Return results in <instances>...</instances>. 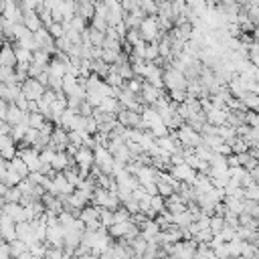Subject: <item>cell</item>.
Segmentation results:
<instances>
[{"mask_svg":"<svg viewBox=\"0 0 259 259\" xmlns=\"http://www.w3.org/2000/svg\"><path fill=\"white\" fill-rule=\"evenodd\" d=\"M164 89L166 91H172V89H186L188 87V77L184 75V71L168 65L164 67Z\"/></svg>","mask_w":259,"mask_h":259,"instance_id":"obj_1","label":"cell"},{"mask_svg":"<svg viewBox=\"0 0 259 259\" xmlns=\"http://www.w3.org/2000/svg\"><path fill=\"white\" fill-rule=\"evenodd\" d=\"M91 202L97 204V206H103V208H111V210H115L117 206H121V200H119L117 192L115 190H109L105 186H97L95 188Z\"/></svg>","mask_w":259,"mask_h":259,"instance_id":"obj_2","label":"cell"},{"mask_svg":"<svg viewBox=\"0 0 259 259\" xmlns=\"http://www.w3.org/2000/svg\"><path fill=\"white\" fill-rule=\"evenodd\" d=\"M140 32H142V38H144L146 42H158V40L162 38V34H164V30H162L160 24H158V16H156V14H148V16L142 20Z\"/></svg>","mask_w":259,"mask_h":259,"instance_id":"obj_3","label":"cell"},{"mask_svg":"<svg viewBox=\"0 0 259 259\" xmlns=\"http://www.w3.org/2000/svg\"><path fill=\"white\" fill-rule=\"evenodd\" d=\"M75 162H77V166H79L81 176H83V178L89 176L91 166L95 164V150L89 148V146H83V144H81V146L77 148V152H75Z\"/></svg>","mask_w":259,"mask_h":259,"instance_id":"obj_4","label":"cell"},{"mask_svg":"<svg viewBox=\"0 0 259 259\" xmlns=\"http://www.w3.org/2000/svg\"><path fill=\"white\" fill-rule=\"evenodd\" d=\"M174 134H176V138L180 140V144H182V146L196 148V146H200V144H202V134H200L198 130L190 127L188 123H182L178 130H174Z\"/></svg>","mask_w":259,"mask_h":259,"instance_id":"obj_5","label":"cell"},{"mask_svg":"<svg viewBox=\"0 0 259 259\" xmlns=\"http://www.w3.org/2000/svg\"><path fill=\"white\" fill-rule=\"evenodd\" d=\"M117 121L125 127H140V130H148L146 123H144V117H142V111H136V109H127V107H121L119 113H117Z\"/></svg>","mask_w":259,"mask_h":259,"instance_id":"obj_6","label":"cell"},{"mask_svg":"<svg viewBox=\"0 0 259 259\" xmlns=\"http://www.w3.org/2000/svg\"><path fill=\"white\" fill-rule=\"evenodd\" d=\"M166 95V91L162 89V87H156V85H152L150 81H146L144 79V85H142V91H140V101L144 103V105H154L158 99H162Z\"/></svg>","mask_w":259,"mask_h":259,"instance_id":"obj_7","label":"cell"},{"mask_svg":"<svg viewBox=\"0 0 259 259\" xmlns=\"http://www.w3.org/2000/svg\"><path fill=\"white\" fill-rule=\"evenodd\" d=\"M20 89H22V93H24L28 99H34V101H38V99L42 97V93L47 91V87H45L36 77L24 79V81L20 83Z\"/></svg>","mask_w":259,"mask_h":259,"instance_id":"obj_8","label":"cell"},{"mask_svg":"<svg viewBox=\"0 0 259 259\" xmlns=\"http://www.w3.org/2000/svg\"><path fill=\"white\" fill-rule=\"evenodd\" d=\"M168 172L170 174H174L180 182H188V184H194V180H196V170L190 166V164H186V162H180V164H172L170 168H168Z\"/></svg>","mask_w":259,"mask_h":259,"instance_id":"obj_9","label":"cell"},{"mask_svg":"<svg viewBox=\"0 0 259 259\" xmlns=\"http://www.w3.org/2000/svg\"><path fill=\"white\" fill-rule=\"evenodd\" d=\"M0 14L8 22H22V6L16 0H4L0 4Z\"/></svg>","mask_w":259,"mask_h":259,"instance_id":"obj_10","label":"cell"},{"mask_svg":"<svg viewBox=\"0 0 259 259\" xmlns=\"http://www.w3.org/2000/svg\"><path fill=\"white\" fill-rule=\"evenodd\" d=\"M0 210H2L4 214H8L10 219H14L16 223L28 221V219H26V208H24L22 202H4V204L0 206Z\"/></svg>","mask_w":259,"mask_h":259,"instance_id":"obj_11","label":"cell"},{"mask_svg":"<svg viewBox=\"0 0 259 259\" xmlns=\"http://www.w3.org/2000/svg\"><path fill=\"white\" fill-rule=\"evenodd\" d=\"M0 237L4 239V241H14L16 239V221L14 219H10L8 214H0Z\"/></svg>","mask_w":259,"mask_h":259,"instance_id":"obj_12","label":"cell"},{"mask_svg":"<svg viewBox=\"0 0 259 259\" xmlns=\"http://www.w3.org/2000/svg\"><path fill=\"white\" fill-rule=\"evenodd\" d=\"M22 24L28 28V30H38L40 26H45L42 24V20H40V16H38V12L36 10H32V8H22Z\"/></svg>","mask_w":259,"mask_h":259,"instance_id":"obj_13","label":"cell"},{"mask_svg":"<svg viewBox=\"0 0 259 259\" xmlns=\"http://www.w3.org/2000/svg\"><path fill=\"white\" fill-rule=\"evenodd\" d=\"M16 53H14V45L12 42H4L0 47V65H6V67H16Z\"/></svg>","mask_w":259,"mask_h":259,"instance_id":"obj_14","label":"cell"},{"mask_svg":"<svg viewBox=\"0 0 259 259\" xmlns=\"http://www.w3.org/2000/svg\"><path fill=\"white\" fill-rule=\"evenodd\" d=\"M20 83H0V97L8 103H12L20 93Z\"/></svg>","mask_w":259,"mask_h":259,"instance_id":"obj_15","label":"cell"},{"mask_svg":"<svg viewBox=\"0 0 259 259\" xmlns=\"http://www.w3.org/2000/svg\"><path fill=\"white\" fill-rule=\"evenodd\" d=\"M67 67H69V61H63V59H59L57 55H53V59H51V63H49V73L51 75H55V77H65V73H67Z\"/></svg>","mask_w":259,"mask_h":259,"instance_id":"obj_16","label":"cell"},{"mask_svg":"<svg viewBox=\"0 0 259 259\" xmlns=\"http://www.w3.org/2000/svg\"><path fill=\"white\" fill-rule=\"evenodd\" d=\"M227 111L229 109H221V107L212 105L208 111H204L206 113V121L212 123V125H223V123H227Z\"/></svg>","mask_w":259,"mask_h":259,"instance_id":"obj_17","label":"cell"},{"mask_svg":"<svg viewBox=\"0 0 259 259\" xmlns=\"http://www.w3.org/2000/svg\"><path fill=\"white\" fill-rule=\"evenodd\" d=\"M16 239H22V241H26V243L36 241V239H34V233H32L30 221H20V223H16Z\"/></svg>","mask_w":259,"mask_h":259,"instance_id":"obj_18","label":"cell"},{"mask_svg":"<svg viewBox=\"0 0 259 259\" xmlns=\"http://www.w3.org/2000/svg\"><path fill=\"white\" fill-rule=\"evenodd\" d=\"M97 107H101L103 111H107V113H111V115H115V117H117V113H119V109H121V103H119V99H117V97L107 95V97H103V99H101V103H99Z\"/></svg>","mask_w":259,"mask_h":259,"instance_id":"obj_19","label":"cell"},{"mask_svg":"<svg viewBox=\"0 0 259 259\" xmlns=\"http://www.w3.org/2000/svg\"><path fill=\"white\" fill-rule=\"evenodd\" d=\"M99 212H101V208H99L97 204L89 202V204H85V206L81 208L79 219H81L83 223H91V221H97V219H99Z\"/></svg>","mask_w":259,"mask_h":259,"instance_id":"obj_20","label":"cell"},{"mask_svg":"<svg viewBox=\"0 0 259 259\" xmlns=\"http://www.w3.org/2000/svg\"><path fill=\"white\" fill-rule=\"evenodd\" d=\"M26 208V219L32 221V219H38L45 214V202L42 200H30L28 204H24Z\"/></svg>","mask_w":259,"mask_h":259,"instance_id":"obj_21","label":"cell"},{"mask_svg":"<svg viewBox=\"0 0 259 259\" xmlns=\"http://www.w3.org/2000/svg\"><path fill=\"white\" fill-rule=\"evenodd\" d=\"M51 59H53V53H49L45 49H36V51H32V61L30 63L38 65L40 69H47L49 63H51Z\"/></svg>","mask_w":259,"mask_h":259,"instance_id":"obj_22","label":"cell"},{"mask_svg":"<svg viewBox=\"0 0 259 259\" xmlns=\"http://www.w3.org/2000/svg\"><path fill=\"white\" fill-rule=\"evenodd\" d=\"M8 170H14V172H16V174H20L22 178H24V176H28V172H30V170H28V166H26V162H24L20 156H14L12 160H8Z\"/></svg>","mask_w":259,"mask_h":259,"instance_id":"obj_23","label":"cell"},{"mask_svg":"<svg viewBox=\"0 0 259 259\" xmlns=\"http://www.w3.org/2000/svg\"><path fill=\"white\" fill-rule=\"evenodd\" d=\"M229 146H231V150L235 152V154H243V152H247L249 150V142H247V138L245 136H235V138H231L229 140Z\"/></svg>","mask_w":259,"mask_h":259,"instance_id":"obj_24","label":"cell"},{"mask_svg":"<svg viewBox=\"0 0 259 259\" xmlns=\"http://www.w3.org/2000/svg\"><path fill=\"white\" fill-rule=\"evenodd\" d=\"M109 69H111V65L105 63L103 59H91V73H97L99 77H105L109 73Z\"/></svg>","mask_w":259,"mask_h":259,"instance_id":"obj_25","label":"cell"},{"mask_svg":"<svg viewBox=\"0 0 259 259\" xmlns=\"http://www.w3.org/2000/svg\"><path fill=\"white\" fill-rule=\"evenodd\" d=\"M257 162H259V158H257V156H253L249 150H247V152H243V154H239V164H241L245 170L255 168V166H257Z\"/></svg>","mask_w":259,"mask_h":259,"instance_id":"obj_26","label":"cell"},{"mask_svg":"<svg viewBox=\"0 0 259 259\" xmlns=\"http://www.w3.org/2000/svg\"><path fill=\"white\" fill-rule=\"evenodd\" d=\"M111 69L113 71H117L123 79H130V77H134V69H132V63L130 61H123V63H113L111 65Z\"/></svg>","mask_w":259,"mask_h":259,"instance_id":"obj_27","label":"cell"},{"mask_svg":"<svg viewBox=\"0 0 259 259\" xmlns=\"http://www.w3.org/2000/svg\"><path fill=\"white\" fill-rule=\"evenodd\" d=\"M150 210L154 214L158 212H164L166 210V198L162 194H152V200H150Z\"/></svg>","mask_w":259,"mask_h":259,"instance_id":"obj_28","label":"cell"},{"mask_svg":"<svg viewBox=\"0 0 259 259\" xmlns=\"http://www.w3.org/2000/svg\"><path fill=\"white\" fill-rule=\"evenodd\" d=\"M0 83H18L16 81V73H14V67L0 65Z\"/></svg>","mask_w":259,"mask_h":259,"instance_id":"obj_29","label":"cell"},{"mask_svg":"<svg viewBox=\"0 0 259 259\" xmlns=\"http://www.w3.org/2000/svg\"><path fill=\"white\" fill-rule=\"evenodd\" d=\"M24 251H28V243L26 241H22V239L10 241V253H12V257H20Z\"/></svg>","mask_w":259,"mask_h":259,"instance_id":"obj_30","label":"cell"},{"mask_svg":"<svg viewBox=\"0 0 259 259\" xmlns=\"http://www.w3.org/2000/svg\"><path fill=\"white\" fill-rule=\"evenodd\" d=\"M45 121H47L45 113H40V111H28V125H30V127L40 130V125H42Z\"/></svg>","mask_w":259,"mask_h":259,"instance_id":"obj_31","label":"cell"},{"mask_svg":"<svg viewBox=\"0 0 259 259\" xmlns=\"http://www.w3.org/2000/svg\"><path fill=\"white\" fill-rule=\"evenodd\" d=\"M140 40H144L140 28H127V32H125V36H123V42L130 45V47H134V45L140 42Z\"/></svg>","mask_w":259,"mask_h":259,"instance_id":"obj_32","label":"cell"},{"mask_svg":"<svg viewBox=\"0 0 259 259\" xmlns=\"http://www.w3.org/2000/svg\"><path fill=\"white\" fill-rule=\"evenodd\" d=\"M103 79H105V81H107L111 87H123V83H125V79H123V77H121L117 71H113V69H109V73H107Z\"/></svg>","mask_w":259,"mask_h":259,"instance_id":"obj_33","label":"cell"},{"mask_svg":"<svg viewBox=\"0 0 259 259\" xmlns=\"http://www.w3.org/2000/svg\"><path fill=\"white\" fill-rule=\"evenodd\" d=\"M6 202H20V198H22V190L18 188V184L16 186H8V190H6V194L2 196Z\"/></svg>","mask_w":259,"mask_h":259,"instance_id":"obj_34","label":"cell"},{"mask_svg":"<svg viewBox=\"0 0 259 259\" xmlns=\"http://www.w3.org/2000/svg\"><path fill=\"white\" fill-rule=\"evenodd\" d=\"M14 53H16V61L18 63H30L32 61V51L24 49V47H16L14 45Z\"/></svg>","mask_w":259,"mask_h":259,"instance_id":"obj_35","label":"cell"},{"mask_svg":"<svg viewBox=\"0 0 259 259\" xmlns=\"http://www.w3.org/2000/svg\"><path fill=\"white\" fill-rule=\"evenodd\" d=\"M49 32L55 36V38H59V36H63L65 32H67V28H65V22H59V20H53L49 26Z\"/></svg>","mask_w":259,"mask_h":259,"instance_id":"obj_36","label":"cell"},{"mask_svg":"<svg viewBox=\"0 0 259 259\" xmlns=\"http://www.w3.org/2000/svg\"><path fill=\"white\" fill-rule=\"evenodd\" d=\"M156 184H158V194H162L164 198H168L172 192H176L174 184H170V182H166V180H156Z\"/></svg>","mask_w":259,"mask_h":259,"instance_id":"obj_37","label":"cell"},{"mask_svg":"<svg viewBox=\"0 0 259 259\" xmlns=\"http://www.w3.org/2000/svg\"><path fill=\"white\" fill-rule=\"evenodd\" d=\"M225 227V217L223 214H210V231L217 235V233H221V229Z\"/></svg>","mask_w":259,"mask_h":259,"instance_id":"obj_38","label":"cell"},{"mask_svg":"<svg viewBox=\"0 0 259 259\" xmlns=\"http://www.w3.org/2000/svg\"><path fill=\"white\" fill-rule=\"evenodd\" d=\"M192 237H194L198 243H210V239L214 237V233L210 231V227H204V229H200L198 233H194Z\"/></svg>","mask_w":259,"mask_h":259,"instance_id":"obj_39","label":"cell"},{"mask_svg":"<svg viewBox=\"0 0 259 259\" xmlns=\"http://www.w3.org/2000/svg\"><path fill=\"white\" fill-rule=\"evenodd\" d=\"M89 24H91L93 28H97V30H107V26H109L107 18H105V16H101V14H95V16L89 20Z\"/></svg>","mask_w":259,"mask_h":259,"instance_id":"obj_40","label":"cell"},{"mask_svg":"<svg viewBox=\"0 0 259 259\" xmlns=\"http://www.w3.org/2000/svg\"><path fill=\"white\" fill-rule=\"evenodd\" d=\"M99 208H101L99 221H101V225L107 229L109 225H113V210H111V208H103V206H99Z\"/></svg>","mask_w":259,"mask_h":259,"instance_id":"obj_41","label":"cell"},{"mask_svg":"<svg viewBox=\"0 0 259 259\" xmlns=\"http://www.w3.org/2000/svg\"><path fill=\"white\" fill-rule=\"evenodd\" d=\"M36 12H38V16H40V20H42V24H45V26H49V24L55 20V18H53V10H51V8H47L45 4H42Z\"/></svg>","mask_w":259,"mask_h":259,"instance_id":"obj_42","label":"cell"},{"mask_svg":"<svg viewBox=\"0 0 259 259\" xmlns=\"http://www.w3.org/2000/svg\"><path fill=\"white\" fill-rule=\"evenodd\" d=\"M71 40H69V36L67 34H63V36H59V38H55V49L57 51H63V53H69V49H71Z\"/></svg>","mask_w":259,"mask_h":259,"instance_id":"obj_43","label":"cell"},{"mask_svg":"<svg viewBox=\"0 0 259 259\" xmlns=\"http://www.w3.org/2000/svg\"><path fill=\"white\" fill-rule=\"evenodd\" d=\"M160 57L158 42H146V61H156Z\"/></svg>","mask_w":259,"mask_h":259,"instance_id":"obj_44","label":"cell"},{"mask_svg":"<svg viewBox=\"0 0 259 259\" xmlns=\"http://www.w3.org/2000/svg\"><path fill=\"white\" fill-rule=\"evenodd\" d=\"M140 8L146 14H158V2L156 0H140Z\"/></svg>","mask_w":259,"mask_h":259,"instance_id":"obj_45","label":"cell"},{"mask_svg":"<svg viewBox=\"0 0 259 259\" xmlns=\"http://www.w3.org/2000/svg\"><path fill=\"white\" fill-rule=\"evenodd\" d=\"M245 123L251 125V127H257V125H259V111L247 109V111H245Z\"/></svg>","mask_w":259,"mask_h":259,"instance_id":"obj_46","label":"cell"},{"mask_svg":"<svg viewBox=\"0 0 259 259\" xmlns=\"http://www.w3.org/2000/svg\"><path fill=\"white\" fill-rule=\"evenodd\" d=\"M245 198L259 200V182H251L249 186H245Z\"/></svg>","mask_w":259,"mask_h":259,"instance_id":"obj_47","label":"cell"},{"mask_svg":"<svg viewBox=\"0 0 259 259\" xmlns=\"http://www.w3.org/2000/svg\"><path fill=\"white\" fill-rule=\"evenodd\" d=\"M121 53V51H119ZM117 51H113V49H103V53H101V59L105 61V63H109V65H113L115 61H117V55H119Z\"/></svg>","mask_w":259,"mask_h":259,"instance_id":"obj_48","label":"cell"},{"mask_svg":"<svg viewBox=\"0 0 259 259\" xmlns=\"http://www.w3.org/2000/svg\"><path fill=\"white\" fill-rule=\"evenodd\" d=\"M247 12H249V20L255 26H259V4H249L247 6Z\"/></svg>","mask_w":259,"mask_h":259,"instance_id":"obj_49","label":"cell"},{"mask_svg":"<svg viewBox=\"0 0 259 259\" xmlns=\"http://www.w3.org/2000/svg\"><path fill=\"white\" fill-rule=\"evenodd\" d=\"M79 113H81V115H85V117H87V115H91V113H93V105H91L87 99H85V101H81V105H79Z\"/></svg>","mask_w":259,"mask_h":259,"instance_id":"obj_50","label":"cell"},{"mask_svg":"<svg viewBox=\"0 0 259 259\" xmlns=\"http://www.w3.org/2000/svg\"><path fill=\"white\" fill-rule=\"evenodd\" d=\"M249 172H251V176H253V180H255V182H259V166H255V168H251Z\"/></svg>","mask_w":259,"mask_h":259,"instance_id":"obj_51","label":"cell"},{"mask_svg":"<svg viewBox=\"0 0 259 259\" xmlns=\"http://www.w3.org/2000/svg\"><path fill=\"white\" fill-rule=\"evenodd\" d=\"M6 190H8V186H6V184H4L2 180H0V198H2L4 194H6Z\"/></svg>","mask_w":259,"mask_h":259,"instance_id":"obj_52","label":"cell"},{"mask_svg":"<svg viewBox=\"0 0 259 259\" xmlns=\"http://www.w3.org/2000/svg\"><path fill=\"white\" fill-rule=\"evenodd\" d=\"M156 2H158V4H160V2H164V0H156Z\"/></svg>","mask_w":259,"mask_h":259,"instance_id":"obj_53","label":"cell"}]
</instances>
